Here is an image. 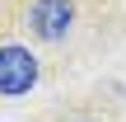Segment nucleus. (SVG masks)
<instances>
[{
    "label": "nucleus",
    "mask_w": 126,
    "mask_h": 122,
    "mask_svg": "<svg viewBox=\"0 0 126 122\" xmlns=\"http://www.w3.org/2000/svg\"><path fill=\"white\" fill-rule=\"evenodd\" d=\"M70 19H75V5H70V0H37V5H33V14H28L33 33H37L42 42H56V38H65Z\"/></svg>",
    "instance_id": "nucleus-2"
},
{
    "label": "nucleus",
    "mask_w": 126,
    "mask_h": 122,
    "mask_svg": "<svg viewBox=\"0 0 126 122\" xmlns=\"http://www.w3.org/2000/svg\"><path fill=\"white\" fill-rule=\"evenodd\" d=\"M37 85V56L28 47H0V94L19 99Z\"/></svg>",
    "instance_id": "nucleus-1"
}]
</instances>
